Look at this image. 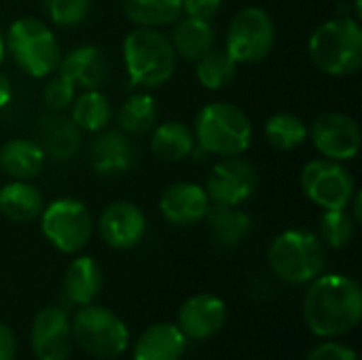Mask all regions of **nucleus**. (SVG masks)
Returning <instances> with one entry per match:
<instances>
[{
    "mask_svg": "<svg viewBox=\"0 0 362 360\" xmlns=\"http://www.w3.org/2000/svg\"><path fill=\"white\" fill-rule=\"evenodd\" d=\"M303 318L318 337H339L361 325L362 291L356 280L329 274L312 280L303 299Z\"/></svg>",
    "mask_w": 362,
    "mask_h": 360,
    "instance_id": "obj_1",
    "label": "nucleus"
},
{
    "mask_svg": "<svg viewBox=\"0 0 362 360\" xmlns=\"http://www.w3.org/2000/svg\"><path fill=\"white\" fill-rule=\"evenodd\" d=\"M176 51L159 28H136L123 40V62L129 87H163L176 70Z\"/></svg>",
    "mask_w": 362,
    "mask_h": 360,
    "instance_id": "obj_2",
    "label": "nucleus"
},
{
    "mask_svg": "<svg viewBox=\"0 0 362 360\" xmlns=\"http://www.w3.org/2000/svg\"><path fill=\"white\" fill-rule=\"evenodd\" d=\"M195 144L214 157H238L248 151L252 142L250 117L231 102L206 104L193 125Z\"/></svg>",
    "mask_w": 362,
    "mask_h": 360,
    "instance_id": "obj_3",
    "label": "nucleus"
},
{
    "mask_svg": "<svg viewBox=\"0 0 362 360\" xmlns=\"http://www.w3.org/2000/svg\"><path fill=\"white\" fill-rule=\"evenodd\" d=\"M308 51L325 74H354L362 64V28L358 19L346 15L320 23L310 36Z\"/></svg>",
    "mask_w": 362,
    "mask_h": 360,
    "instance_id": "obj_4",
    "label": "nucleus"
},
{
    "mask_svg": "<svg viewBox=\"0 0 362 360\" xmlns=\"http://www.w3.org/2000/svg\"><path fill=\"white\" fill-rule=\"evenodd\" d=\"M13 62L32 79L51 76L62 59V47L53 30L36 17H19L4 36Z\"/></svg>",
    "mask_w": 362,
    "mask_h": 360,
    "instance_id": "obj_5",
    "label": "nucleus"
},
{
    "mask_svg": "<svg viewBox=\"0 0 362 360\" xmlns=\"http://www.w3.org/2000/svg\"><path fill=\"white\" fill-rule=\"evenodd\" d=\"M327 246L308 229H288L269 246V267L286 284H308L325 272Z\"/></svg>",
    "mask_w": 362,
    "mask_h": 360,
    "instance_id": "obj_6",
    "label": "nucleus"
},
{
    "mask_svg": "<svg viewBox=\"0 0 362 360\" xmlns=\"http://www.w3.org/2000/svg\"><path fill=\"white\" fill-rule=\"evenodd\" d=\"M70 327L72 342H76L83 352L95 359H117L127 350V327L115 312L106 308L91 303L83 306Z\"/></svg>",
    "mask_w": 362,
    "mask_h": 360,
    "instance_id": "obj_7",
    "label": "nucleus"
},
{
    "mask_svg": "<svg viewBox=\"0 0 362 360\" xmlns=\"http://www.w3.org/2000/svg\"><path fill=\"white\" fill-rule=\"evenodd\" d=\"M40 231L47 242L59 252H81L93 233V219L89 208L74 197H59L45 204L40 212Z\"/></svg>",
    "mask_w": 362,
    "mask_h": 360,
    "instance_id": "obj_8",
    "label": "nucleus"
},
{
    "mask_svg": "<svg viewBox=\"0 0 362 360\" xmlns=\"http://www.w3.org/2000/svg\"><path fill=\"white\" fill-rule=\"evenodd\" d=\"M225 51L238 64L263 62L276 45V23L261 6H244L227 28Z\"/></svg>",
    "mask_w": 362,
    "mask_h": 360,
    "instance_id": "obj_9",
    "label": "nucleus"
},
{
    "mask_svg": "<svg viewBox=\"0 0 362 360\" xmlns=\"http://www.w3.org/2000/svg\"><path fill=\"white\" fill-rule=\"evenodd\" d=\"M301 189L305 197L322 210L350 208L356 193L352 172L333 159H312L301 170Z\"/></svg>",
    "mask_w": 362,
    "mask_h": 360,
    "instance_id": "obj_10",
    "label": "nucleus"
},
{
    "mask_svg": "<svg viewBox=\"0 0 362 360\" xmlns=\"http://www.w3.org/2000/svg\"><path fill=\"white\" fill-rule=\"evenodd\" d=\"M259 185L255 166L238 157H221L206 176V193L210 204L216 206H242L248 202Z\"/></svg>",
    "mask_w": 362,
    "mask_h": 360,
    "instance_id": "obj_11",
    "label": "nucleus"
},
{
    "mask_svg": "<svg viewBox=\"0 0 362 360\" xmlns=\"http://www.w3.org/2000/svg\"><path fill=\"white\" fill-rule=\"evenodd\" d=\"M312 144L325 159L339 163L356 159L361 153L362 132L358 123L344 112H322L310 127Z\"/></svg>",
    "mask_w": 362,
    "mask_h": 360,
    "instance_id": "obj_12",
    "label": "nucleus"
},
{
    "mask_svg": "<svg viewBox=\"0 0 362 360\" xmlns=\"http://www.w3.org/2000/svg\"><path fill=\"white\" fill-rule=\"evenodd\" d=\"M30 344L36 360H66L72 350L70 318L62 308H45L34 316Z\"/></svg>",
    "mask_w": 362,
    "mask_h": 360,
    "instance_id": "obj_13",
    "label": "nucleus"
},
{
    "mask_svg": "<svg viewBox=\"0 0 362 360\" xmlns=\"http://www.w3.org/2000/svg\"><path fill=\"white\" fill-rule=\"evenodd\" d=\"M102 240L115 250L136 248L146 236V216L134 202H112L98 221Z\"/></svg>",
    "mask_w": 362,
    "mask_h": 360,
    "instance_id": "obj_14",
    "label": "nucleus"
},
{
    "mask_svg": "<svg viewBox=\"0 0 362 360\" xmlns=\"http://www.w3.org/2000/svg\"><path fill=\"white\" fill-rule=\"evenodd\" d=\"M36 142L47 159L66 163L78 155L83 146V132L64 112H47L36 121Z\"/></svg>",
    "mask_w": 362,
    "mask_h": 360,
    "instance_id": "obj_15",
    "label": "nucleus"
},
{
    "mask_svg": "<svg viewBox=\"0 0 362 360\" xmlns=\"http://www.w3.org/2000/svg\"><path fill=\"white\" fill-rule=\"evenodd\" d=\"M159 210L168 223L176 227H191L206 219L210 210V197L202 185L174 182L161 193Z\"/></svg>",
    "mask_w": 362,
    "mask_h": 360,
    "instance_id": "obj_16",
    "label": "nucleus"
},
{
    "mask_svg": "<svg viewBox=\"0 0 362 360\" xmlns=\"http://www.w3.org/2000/svg\"><path fill=\"white\" fill-rule=\"evenodd\" d=\"M227 323V306L210 293L187 299L178 312V329L187 339H210Z\"/></svg>",
    "mask_w": 362,
    "mask_h": 360,
    "instance_id": "obj_17",
    "label": "nucleus"
},
{
    "mask_svg": "<svg viewBox=\"0 0 362 360\" xmlns=\"http://www.w3.org/2000/svg\"><path fill=\"white\" fill-rule=\"evenodd\" d=\"M87 161L91 170L100 176L127 172L134 166V144L125 132L104 127L89 142Z\"/></svg>",
    "mask_w": 362,
    "mask_h": 360,
    "instance_id": "obj_18",
    "label": "nucleus"
},
{
    "mask_svg": "<svg viewBox=\"0 0 362 360\" xmlns=\"http://www.w3.org/2000/svg\"><path fill=\"white\" fill-rule=\"evenodd\" d=\"M57 74L66 76L74 87L81 89H100L108 81V62L100 47L95 45H81L66 55H62Z\"/></svg>",
    "mask_w": 362,
    "mask_h": 360,
    "instance_id": "obj_19",
    "label": "nucleus"
},
{
    "mask_svg": "<svg viewBox=\"0 0 362 360\" xmlns=\"http://www.w3.org/2000/svg\"><path fill=\"white\" fill-rule=\"evenodd\" d=\"M47 155L34 138H11L0 146V170L11 180H32L45 170Z\"/></svg>",
    "mask_w": 362,
    "mask_h": 360,
    "instance_id": "obj_20",
    "label": "nucleus"
},
{
    "mask_svg": "<svg viewBox=\"0 0 362 360\" xmlns=\"http://www.w3.org/2000/svg\"><path fill=\"white\" fill-rule=\"evenodd\" d=\"M187 350L185 333L170 323L148 327L134 346V360H180Z\"/></svg>",
    "mask_w": 362,
    "mask_h": 360,
    "instance_id": "obj_21",
    "label": "nucleus"
},
{
    "mask_svg": "<svg viewBox=\"0 0 362 360\" xmlns=\"http://www.w3.org/2000/svg\"><path fill=\"white\" fill-rule=\"evenodd\" d=\"M172 25L174 30L170 34V40L176 51V57H182L187 62H197L216 45V30L210 21L185 15Z\"/></svg>",
    "mask_w": 362,
    "mask_h": 360,
    "instance_id": "obj_22",
    "label": "nucleus"
},
{
    "mask_svg": "<svg viewBox=\"0 0 362 360\" xmlns=\"http://www.w3.org/2000/svg\"><path fill=\"white\" fill-rule=\"evenodd\" d=\"M45 197L30 180H11L0 187V214L13 223H30L40 216Z\"/></svg>",
    "mask_w": 362,
    "mask_h": 360,
    "instance_id": "obj_23",
    "label": "nucleus"
},
{
    "mask_svg": "<svg viewBox=\"0 0 362 360\" xmlns=\"http://www.w3.org/2000/svg\"><path fill=\"white\" fill-rule=\"evenodd\" d=\"M204 221L208 223L214 244L223 248H235L252 231V219L244 210H240V206L210 204V210Z\"/></svg>",
    "mask_w": 362,
    "mask_h": 360,
    "instance_id": "obj_24",
    "label": "nucleus"
},
{
    "mask_svg": "<svg viewBox=\"0 0 362 360\" xmlns=\"http://www.w3.org/2000/svg\"><path fill=\"white\" fill-rule=\"evenodd\" d=\"M151 151L157 159L178 163L195 151L193 129L182 121H163L151 129Z\"/></svg>",
    "mask_w": 362,
    "mask_h": 360,
    "instance_id": "obj_25",
    "label": "nucleus"
},
{
    "mask_svg": "<svg viewBox=\"0 0 362 360\" xmlns=\"http://www.w3.org/2000/svg\"><path fill=\"white\" fill-rule=\"evenodd\" d=\"M104 276L91 257H76L64 276V293L76 306H89L102 291Z\"/></svg>",
    "mask_w": 362,
    "mask_h": 360,
    "instance_id": "obj_26",
    "label": "nucleus"
},
{
    "mask_svg": "<svg viewBox=\"0 0 362 360\" xmlns=\"http://www.w3.org/2000/svg\"><path fill=\"white\" fill-rule=\"evenodd\" d=\"M112 117V106L102 89H83L70 104V119L81 132L98 134L108 127Z\"/></svg>",
    "mask_w": 362,
    "mask_h": 360,
    "instance_id": "obj_27",
    "label": "nucleus"
},
{
    "mask_svg": "<svg viewBox=\"0 0 362 360\" xmlns=\"http://www.w3.org/2000/svg\"><path fill=\"white\" fill-rule=\"evenodd\" d=\"M159 119V106L153 93H148L146 89L142 91H134L119 108L117 112V121L121 132H125L127 136H142L148 134Z\"/></svg>",
    "mask_w": 362,
    "mask_h": 360,
    "instance_id": "obj_28",
    "label": "nucleus"
},
{
    "mask_svg": "<svg viewBox=\"0 0 362 360\" xmlns=\"http://www.w3.org/2000/svg\"><path fill=\"white\" fill-rule=\"evenodd\" d=\"M123 13L138 28H165L182 17V0H121Z\"/></svg>",
    "mask_w": 362,
    "mask_h": 360,
    "instance_id": "obj_29",
    "label": "nucleus"
},
{
    "mask_svg": "<svg viewBox=\"0 0 362 360\" xmlns=\"http://www.w3.org/2000/svg\"><path fill=\"white\" fill-rule=\"evenodd\" d=\"M263 134H265V140L274 149L295 151L308 140L310 127L301 117H297L293 112H276L265 121Z\"/></svg>",
    "mask_w": 362,
    "mask_h": 360,
    "instance_id": "obj_30",
    "label": "nucleus"
},
{
    "mask_svg": "<svg viewBox=\"0 0 362 360\" xmlns=\"http://www.w3.org/2000/svg\"><path fill=\"white\" fill-rule=\"evenodd\" d=\"M238 72V62L225 49H210L195 62V74L204 89L218 91L227 87Z\"/></svg>",
    "mask_w": 362,
    "mask_h": 360,
    "instance_id": "obj_31",
    "label": "nucleus"
},
{
    "mask_svg": "<svg viewBox=\"0 0 362 360\" xmlns=\"http://www.w3.org/2000/svg\"><path fill=\"white\" fill-rule=\"evenodd\" d=\"M356 225L358 223L354 221V216L350 214L348 208L325 210V214L320 219V236L318 238L322 240L325 246L341 250V248H346L354 240Z\"/></svg>",
    "mask_w": 362,
    "mask_h": 360,
    "instance_id": "obj_32",
    "label": "nucleus"
},
{
    "mask_svg": "<svg viewBox=\"0 0 362 360\" xmlns=\"http://www.w3.org/2000/svg\"><path fill=\"white\" fill-rule=\"evenodd\" d=\"M45 11L57 28H74L87 19L91 0H45Z\"/></svg>",
    "mask_w": 362,
    "mask_h": 360,
    "instance_id": "obj_33",
    "label": "nucleus"
},
{
    "mask_svg": "<svg viewBox=\"0 0 362 360\" xmlns=\"http://www.w3.org/2000/svg\"><path fill=\"white\" fill-rule=\"evenodd\" d=\"M76 98V87L74 83H70L66 76L55 74L47 81V85L42 87L40 100L47 108V112H64L70 108V104Z\"/></svg>",
    "mask_w": 362,
    "mask_h": 360,
    "instance_id": "obj_34",
    "label": "nucleus"
},
{
    "mask_svg": "<svg viewBox=\"0 0 362 360\" xmlns=\"http://www.w3.org/2000/svg\"><path fill=\"white\" fill-rule=\"evenodd\" d=\"M223 6V0H182V15L212 21Z\"/></svg>",
    "mask_w": 362,
    "mask_h": 360,
    "instance_id": "obj_35",
    "label": "nucleus"
},
{
    "mask_svg": "<svg viewBox=\"0 0 362 360\" xmlns=\"http://www.w3.org/2000/svg\"><path fill=\"white\" fill-rule=\"evenodd\" d=\"M305 360H358L356 352L344 344H335V342H327L320 344L318 348H314Z\"/></svg>",
    "mask_w": 362,
    "mask_h": 360,
    "instance_id": "obj_36",
    "label": "nucleus"
},
{
    "mask_svg": "<svg viewBox=\"0 0 362 360\" xmlns=\"http://www.w3.org/2000/svg\"><path fill=\"white\" fill-rule=\"evenodd\" d=\"M15 352H17L15 335L6 325L0 323V360H15Z\"/></svg>",
    "mask_w": 362,
    "mask_h": 360,
    "instance_id": "obj_37",
    "label": "nucleus"
},
{
    "mask_svg": "<svg viewBox=\"0 0 362 360\" xmlns=\"http://www.w3.org/2000/svg\"><path fill=\"white\" fill-rule=\"evenodd\" d=\"M11 100H13V85H11V79H8L4 72H0V108L8 106Z\"/></svg>",
    "mask_w": 362,
    "mask_h": 360,
    "instance_id": "obj_38",
    "label": "nucleus"
},
{
    "mask_svg": "<svg viewBox=\"0 0 362 360\" xmlns=\"http://www.w3.org/2000/svg\"><path fill=\"white\" fill-rule=\"evenodd\" d=\"M350 206L354 208V210H352L350 214L354 216V221H356V223H361V221H362V193H361V191H356V193H354V197H352Z\"/></svg>",
    "mask_w": 362,
    "mask_h": 360,
    "instance_id": "obj_39",
    "label": "nucleus"
},
{
    "mask_svg": "<svg viewBox=\"0 0 362 360\" xmlns=\"http://www.w3.org/2000/svg\"><path fill=\"white\" fill-rule=\"evenodd\" d=\"M4 55H6V42H4V34L0 32V66L4 62Z\"/></svg>",
    "mask_w": 362,
    "mask_h": 360,
    "instance_id": "obj_40",
    "label": "nucleus"
}]
</instances>
